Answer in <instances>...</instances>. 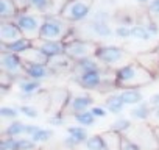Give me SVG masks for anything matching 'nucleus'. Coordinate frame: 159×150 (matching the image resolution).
<instances>
[{
  "label": "nucleus",
  "mask_w": 159,
  "mask_h": 150,
  "mask_svg": "<svg viewBox=\"0 0 159 150\" xmlns=\"http://www.w3.org/2000/svg\"><path fill=\"white\" fill-rule=\"evenodd\" d=\"M114 77H116V86L117 88L137 89L140 86H145V85L151 83L154 75L148 69H145L142 64L131 61L128 64L120 66L114 72Z\"/></svg>",
  "instance_id": "obj_1"
},
{
  "label": "nucleus",
  "mask_w": 159,
  "mask_h": 150,
  "mask_svg": "<svg viewBox=\"0 0 159 150\" xmlns=\"http://www.w3.org/2000/svg\"><path fill=\"white\" fill-rule=\"evenodd\" d=\"M66 55L75 63L88 56H95V52L98 49V44L94 41L81 39V38H73V39H66Z\"/></svg>",
  "instance_id": "obj_2"
},
{
  "label": "nucleus",
  "mask_w": 159,
  "mask_h": 150,
  "mask_svg": "<svg viewBox=\"0 0 159 150\" xmlns=\"http://www.w3.org/2000/svg\"><path fill=\"white\" fill-rule=\"evenodd\" d=\"M91 8L92 0H69L61 11V17L69 22H81L91 14Z\"/></svg>",
  "instance_id": "obj_3"
},
{
  "label": "nucleus",
  "mask_w": 159,
  "mask_h": 150,
  "mask_svg": "<svg viewBox=\"0 0 159 150\" xmlns=\"http://www.w3.org/2000/svg\"><path fill=\"white\" fill-rule=\"evenodd\" d=\"M67 38V28L66 24L61 19L45 16L42 19V27L39 33V39L45 41H64Z\"/></svg>",
  "instance_id": "obj_4"
},
{
  "label": "nucleus",
  "mask_w": 159,
  "mask_h": 150,
  "mask_svg": "<svg viewBox=\"0 0 159 150\" xmlns=\"http://www.w3.org/2000/svg\"><path fill=\"white\" fill-rule=\"evenodd\" d=\"M16 25L19 27V30L22 31L24 38H28L31 41L39 39V33H41V27H42V21L36 16L31 14L28 11L19 13V16L16 17Z\"/></svg>",
  "instance_id": "obj_5"
},
{
  "label": "nucleus",
  "mask_w": 159,
  "mask_h": 150,
  "mask_svg": "<svg viewBox=\"0 0 159 150\" xmlns=\"http://www.w3.org/2000/svg\"><path fill=\"white\" fill-rule=\"evenodd\" d=\"M126 136L133 139L142 150H159V142L156 139L154 130L151 127H136L131 128Z\"/></svg>",
  "instance_id": "obj_6"
},
{
  "label": "nucleus",
  "mask_w": 159,
  "mask_h": 150,
  "mask_svg": "<svg viewBox=\"0 0 159 150\" xmlns=\"http://www.w3.org/2000/svg\"><path fill=\"white\" fill-rule=\"evenodd\" d=\"M2 72L8 73L14 78H24L25 77V63L22 61L20 55L3 52L2 53Z\"/></svg>",
  "instance_id": "obj_7"
},
{
  "label": "nucleus",
  "mask_w": 159,
  "mask_h": 150,
  "mask_svg": "<svg viewBox=\"0 0 159 150\" xmlns=\"http://www.w3.org/2000/svg\"><path fill=\"white\" fill-rule=\"evenodd\" d=\"M125 56H126V52L117 45H98V49L95 52V58L108 67L122 63L125 59Z\"/></svg>",
  "instance_id": "obj_8"
},
{
  "label": "nucleus",
  "mask_w": 159,
  "mask_h": 150,
  "mask_svg": "<svg viewBox=\"0 0 159 150\" xmlns=\"http://www.w3.org/2000/svg\"><path fill=\"white\" fill-rule=\"evenodd\" d=\"M80 33H83L81 39H88L89 38H98V39H106L111 38L114 35V30L111 28L109 24L105 22H95V21H89L84 25H81L80 28Z\"/></svg>",
  "instance_id": "obj_9"
},
{
  "label": "nucleus",
  "mask_w": 159,
  "mask_h": 150,
  "mask_svg": "<svg viewBox=\"0 0 159 150\" xmlns=\"http://www.w3.org/2000/svg\"><path fill=\"white\" fill-rule=\"evenodd\" d=\"M75 82L84 89H100L102 91V88L106 82L105 70L98 69V70H92V72H86V73H80L75 77Z\"/></svg>",
  "instance_id": "obj_10"
},
{
  "label": "nucleus",
  "mask_w": 159,
  "mask_h": 150,
  "mask_svg": "<svg viewBox=\"0 0 159 150\" xmlns=\"http://www.w3.org/2000/svg\"><path fill=\"white\" fill-rule=\"evenodd\" d=\"M0 38H2V45L13 44L19 39L24 38L22 31L16 25L14 21H2V27H0Z\"/></svg>",
  "instance_id": "obj_11"
},
{
  "label": "nucleus",
  "mask_w": 159,
  "mask_h": 150,
  "mask_svg": "<svg viewBox=\"0 0 159 150\" xmlns=\"http://www.w3.org/2000/svg\"><path fill=\"white\" fill-rule=\"evenodd\" d=\"M53 75V70L48 67V64H41V63H25V77L42 82Z\"/></svg>",
  "instance_id": "obj_12"
},
{
  "label": "nucleus",
  "mask_w": 159,
  "mask_h": 150,
  "mask_svg": "<svg viewBox=\"0 0 159 150\" xmlns=\"http://www.w3.org/2000/svg\"><path fill=\"white\" fill-rule=\"evenodd\" d=\"M33 45L41 49L48 58L58 56L66 53V44L64 41H45V39H36L33 41Z\"/></svg>",
  "instance_id": "obj_13"
},
{
  "label": "nucleus",
  "mask_w": 159,
  "mask_h": 150,
  "mask_svg": "<svg viewBox=\"0 0 159 150\" xmlns=\"http://www.w3.org/2000/svg\"><path fill=\"white\" fill-rule=\"evenodd\" d=\"M69 94L62 89H56L53 92H50V111L52 114H62V111L66 110V106L69 105Z\"/></svg>",
  "instance_id": "obj_14"
},
{
  "label": "nucleus",
  "mask_w": 159,
  "mask_h": 150,
  "mask_svg": "<svg viewBox=\"0 0 159 150\" xmlns=\"http://www.w3.org/2000/svg\"><path fill=\"white\" fill-rule=\"evenodd\" d=\"M17 88H19V92H20V97L22 99H31L34 97L38 92H41L42 86H41V82H36V80H31L28 77H24L17 82Z\"/></svg>",
  "instance_id": "obj_15"
},
{
  "label": "nucleus",
  "mask_w": 159,
  "mask_h": 150,
  "mask_svg": "<svg viewBox=\"0 0 159 150\" xmlns=\"http://www.w3.org/2000/svg\"><path fill=\"white\" fill-rule=\"evenodd\" d=\"M92 103H94V99L89 94H78V96L70 99L69 110L75 116L78 113H83V111H88L89 108H92Z\"/></svg>",
  "instance_id": "obj_16"
},
{
  "label": "nucleus",
  "mask_w": 159,
  "mask_h": 150,
  "mask_svg": "<svg viewBox=\"0 0 159 150\" xmlns=\"http://www.w3.org/2000/svg\"><path fill=\"white\" fill-rule=\"evenodd\" d=\"M98 69H102V63L95 56H88V58H83V59L73 63V70H75L76 75L92 72V70H98Z\"/></svg>",
  "instance_id": "obj_17"
},
{
  "label": "nucleus",
  "mask_w": 159,
  "mask_h": 150,
  "mask_svg": "<svg viewBox=\"0 0 159 150\" xmlns=\"http://www.w3.org/2000/svg\"><path fill=\"white\" fill-rule=\"evenodd\" d=\"M48 67L53 70V73H59V72L73 69V61L66 53H62V55H58V56L50 58L48 59Z\"/></svg>",
  "instance_id": "obj_18"
},
{
  "label": "nucleus",
  "mask_w": 159,
  "mask_h": 150,
  "mask_svg": "<svg viewBox=\"0 0 159 150\" xmlns=\"http://www.w3.org/2000/svg\"><path fill=\"white\" fill-rule=\"evenodd\" d=\"M20 58L24 63H41V64H48V59H50L41 49H38L34 45L30 47L27 52H24L20 55Z\"/></svg>",
  "instance_id": "obj_19"
},
{
  "label": "nucleus",
  "mask_w": 159,
  "mask_h": 150,
  "mask_svg": "<svg viewBox=\"0 0 159 150\" xmlns=\"http://www.w3.org/2000/svg\"><path fill=\"white\" fill-rule=\"evenodd\" d=\"M0 16H2V21H16L19 10L14 0H0Z\"/></svg>",
  "instance_id": "obj_20"
},
{
  "label": "nucleus",
  "mask_w": 159,
  "mask_h": 150,
  "mask_svg": "<svg viewBox=\"0 0 159 150\" xmlns=\"http://www.w3.org/2000/svg\"><path fill=\"white\" fill-rule=\"evenodd\" d=\"M30 47H33V41L28 39V38H22L13 44H8V45H2L3 52H11V53H16V55H22L24 52H27Z\"/></svg>",
  "instance_id": "obj_21"
},
{
  "label": "nucleus",
  "mask_w": 159,
  "mask_h": 150,
  "mask_svg": "<svg viewBox=\"0 0 159 150\" xmlns=\"http://www.w3.org/2000/svg\"><path fill=\"white\" fill-rule=\"evenodd\" d=\"M151 110H153V106L150 105V102H140V103L134 105V108L129 111V114L136 120H148Z\"/></svg>",
  "instance_id": "obj_22"
},
{
  "label": "nucleus",
  "mask_w": 159,
  "mask_h": 150,
  "mask_svg": "<svg viewBox=\"0 0 159 150\" xmlns=\"http://www.w3.org/2000/svg\"><path fill=\"white\" fill-rule=\"evenodd\" d=\"M103 139H105V144H106V148L108 150H120L122 148V134L120 133H116L112 130H108L105 133H102Z\"/></svg>",
  "instance_id": "obj_23"
},
{
  "label": "nucleus",
  "mask_w": 159,
  "mask_h": 150,
  "mask_svg": "<svg viewBox=\"0 0 159 150\" xmlns=\"http://www.w3.org/2000/svg\"><path fill=\"white\" fill-rule=\"evenodd\" d=\"M105 108L109 113H112V114H120L123 111V108H125V103L120 99V94H111V96H108L106 100H105Z\"/></svg>",
  "instance_id": "obj_24"
},
{
  "label": "nucleus",
  "mask_w": 159,
  "mask_h": 150,
  "mask_svg": "<svg viewBox=\"0 0 159 150\" xmlns=\"http://www.w3.org/2000/svg\"><path fill=\"white\" fill-rule=\"evenodd\" d=\"M119 94H120V99L123 100L125 105H137V103L143 102L139 89H123Z\"/></svg>",
  "instance_id": "obj_25"
},
{
  "label": "nucleus",
  "mask_w": 159,
  "mask_h": 150,
  "mask_svg": "<svg viewBox=\"0 0 159 150\" xmlns=\"http://www.w3.org/2000/svg\"><path fill=\"white\" fill-rule=\"evenodd\" d=\"M67 134L72 136L78 144H84L89 139L88 130L84 127H67Z\"/></svg>",
  "instance_id": "obj_26"
},
{
  "label": "nucleus",
  "mask_w": 159,
  "mask_h": 150,
  "mask_svg": "<svg viewBox=\"0 0 159 150\" xmlns=\"http://www.w3.org/2000/svg\"><path fill=\"white\" fill-rule=\"evenodd\" d=\"M86 150H108L106 148V144H105V139L102 134H94V136H89V139L83 144Z\"/></svg>",
  "instance_id": "obj_27"
},
{
  "label": "nucleus",
  "mask_w": 159,
  "mask_h": 150,
  "mask_svg": "<svg viewBox=\"0 0 159 150\" xmlns=\"http://www.w3.org/2000/svg\"><path fill=\"white\" fill-rule=\"evenodd\" d=\"M131 38L136 39V41H150L151 39V35L148 33L147 27L142 25V24H134L131 27Z\"/></svg>",
  "instance_id": "obj_28"
},
{
  "label": "nucleus",
  "mask_w": 159,
  "mask_h": 150,
  "mask_svg": "<svg viewBox=\"0 0 159 150\" xmlns=\"http://www.w3.org/2000/svg\"><path fill=\"white\" fill-rule=\"evenodd\" d=\"M24 131H25V124H22V122H19V120H13V122L5 128L3 134H5V136H10V138H19V136L24 134Z\"/></svg>",
  "instance_id": "obj_29"
},
{
  "label": "nucleus",
  "mask_w": 159,
  "mask_h": 150,
  "mask_svg": "<svg viewBox=\"0 0 159 150\" xmlns=\"http://www.w3.org/2000/svg\"><path fill=\"white\" fill-rule=\"evenodd\" d=\"M73 119L76 120V124L83 125V127H92V125L95 124V119H97V117L91 113V110H88V111H83V113L75 114Z\"/></svg>",
  "instance_id": "obj_30"
},
{
  "label": "nucleus",
  "mask_w": 159,
  "mask_h": 150,
  "mask_svg": "<svg viewBox=\"0 0 159 150\" xmlns=\"http://www.w3.org/2000/svg\"><path fill=\"white\" fill-rule=\"evenodd\" d=\"M131 128H133L131 120H129V119H125V117H120V119L114 120V122H112V125H111V130H112V131H116V133H120V134L128 133Z\"/></svg>",
  "instance_id": "obj_31"
},
{
  "label": "nucleus",
  "mask_w": 159,
  "mask_h": 150,
  "mask_svg": "<svg viewBox=\"0 0 159 150\" xmlns=\"http://www.w3.org/2000/svg\"><path fill=\"white\" fill-rule=\"evenodd\" d=\"M52 136H53V131H52V130H48V128H41V127H39V130L31 136V139H33L36 144H41V142H47L48 139H52Z\"/></svg>",
  "instance_id": "obj_32"
},
{
  "label": "nucleus",
  "mask_w": 159,
  "mask_h": 150,
  "mask_svg": "<svg viewBox=\"0 0 159 150\" xmlns=\"http://www.w3.org/2000/svg\"><path fill=\"white\" fill-rule=\"evenodd\" d=\"M36 145L31 138H16V150H34Z\"/></svg>",
  "instance_id": "obj_33"
},
{
  "label": "nucleus",
  "mask_w": 159,
  "mask_h": 150,
  "mask_svg": "<svg viewBox=\"0 0 159 150\" xmlns=\"http://www.w3.org/2000/svg\"><path fill=\"white\" fill-rule=\"evenodd\" d=\"M30 8L41 11V13H48L50 11V5H52V0H28Z\"/></svg>",
  "instance_id": "obj_34"
},
{
  "label": "nucleus",
  "mask_w": 159,
  "mask_h": 150,
  "mask_svg": "<svg viewBox=\"0 0 159 150\" xmlns=\"http://www.w3.org/2000/svg\"><path fill=\"white\" fill-rule=\"evenodd\" d=\"M19 111H20V114H24L30 119H38L39 117V111L33 105H22V106H19Z\"/></svg>",
  "instance_id": "obj_35"
},
{
  "label": "nucleus",
  "mask_w": 159,
  "mask_h": 150,
  "mask_svg": "<svg viewBox=\"0 0 159 150\" xmlns=\"http://www.w3.org/2000/svg\"><path fill=\"white\" fill-rule=\"evenodd\" d=\"M112 19L111 13L106 11V10H98L94 13V16L91 17V21H95V22H105V24H109V21Z\"/></svg>",
  "instance_id": "obj_36"
},
{
  "label": "nucleus",
  "mask_w": 159,
  "mask_h": 150,
  "mask_svg": "<svg viewBox=\"0 0 159 150\" xmlns=\"http://www.w3.org/2000/svg\"><path fill=\"white\" fill-rule=\"evenodd\" d=\"M19 108H14V106H2V110H0V114H2L3 119H16L19 116Z\"/></svg>",
  "instance_id": "obj_37"
},
{
  "label": "nucleus",
  "mask_w": 159,
  "mask_h": 150,
  "mask_svg": "<svg viewBox=\"0 0 159 150\" xmlns=\"http://www.w3.org/2000/svg\"><path fill=\"white\" fill-rule=\"evenodd\" d=\"M114 35L120 39H126L131 38V27L129 25H117L114 28Z\"/></svg>",
  "instance_id": "obj_38"
},
{
  "label": "nucleus",
  "mask_w": 159,
  "mask_h": 150,
  "mask_svg": "<svg viewBox=\"0 0 159 150\" xmlns=\"http://www.w3.org/2000/svg\"><path fill=\"white\" fill-rule=\"evenodd\" d=\"M148 127L151 128H159V106H154L151 110V114L148 117Z\"/></svg>",
  "instance_id": "obj_39"
},
{
  "label": "nucleus",
  "mask_w": 159,
  "mask_h": 150,
  "mask_svg": "<svg viewBox=\"0 0 159 150\" xmlns=\"http://www.w3.org/2000/svg\"><path fill=\"white\" fill-rule=\"evenodd\" d=\"M0 150H16V138L5 136L0 142Z\"/></svg>",
  "instance_id": "obj_40"
},
{
  "label": "nucleus",
  "mask_w": 159,
  "mask_h": 150,
  "mask_svg": "<svg viewBox=\"0 0 159 150\" xmlns=\"http://www.w3.org/2000/svg\"><path fill=\"white\" fill-rule=\"evenodd\" d=\"M120 150H142L133 139H129L128 136H123L122 138V148Z\"/></svg>",
  "instance_id": "obj_41"
},
{
  "label": "nucleus",
  "mask_w": 159,
  "mask_h": 150,
  "mask_svg": "<svg viewBox=\"0 0 159 150\" xmlns=\"http://www.w3.org/2000/svg\"><path fill=\"white\" fill-rule=\"evenodd\" d=\"M139 24H140V22H139ZM142 25H145V27H147V30H148V33L151 35V38H154V36H157V35H159V27L151 21V17H148V19H147V22H143Z\"/></svg>",
  "instance_id": "obj_42"
},
{
  "label": "nucleus",
  "mask_w": 159,
  "mask_h": 150,
  "mask_svg": "<svg viewBox=\"0 0 159 150\" xmlns=\"http://www.w3.org/2000/svg\"><path fill=\"white\" fill-rule=\"evenodd\" d=\"M148 13H150V17L159 19V0H151L148 3Z\"/></svg>",
  "instance_id": "obj_43"
},
{
  "label": "nucleus",
  "mask_w": 159,
  "mask_h": 150,
  "mask_svg": "<svg viewBox=\"0 0 159 150\" xmlns=\"http://www.w3.org/2000/svg\"><path fill=\"white\" fill-rule=\"evenodd\" d=\"M91 113H92L97 119H103V117L108 116V110H106L105 106H92V108H91Z\"/></svg>",
  "instance_id": "obj_44"
},
{
  "label": "nucleus",
  "mask_w": 159,
  "mask_h": 150,
  "mask_svg": "<svg viewBox=\"0 0 159 150\" xmlns=\"http://www.w3.org/2000/svg\"><path fill=\"white\" fill-rule=\"evenodd\" d=\"M48 124L53 125V127H59V125L64 124V116L62 114H52L48 117Z\"/></svg>",
  "instance_id": "obj_45"
},
{
  "label": "nucleus",
  "mask_w": 159,
  "mask_h": 150,
  "mask_svg": "<svg viewBox=\"0 0 159 150\" xmlns=\"http://www.w3.org/2000/svg\"><path fill=\"white\" fill-rule=\"evenodd\" d=\"M62 144H64V147H66V148H76V147L80 145V144H78L72 136H69V134H67V138L62 141Z\"/></svg>",
  "instance_id": "obj_46"
},
{
  "label": "nucleus",
  "mask_w": 159,
  "mask_h": 150,
  "mask_svg": "<svg viewBox=\"0 0 159 150\" xmlns=\"http://www.w3.org/2000/svg\"><path fill=\"white\" fill-rule=\"evenodd\" d=\"M38 130H39V127H38V125H25V131H24V134H25L27 138H31Z\"/></svg>",
  "instance_id": "obj_47"
},
{
  "label": "nucleus",
  "mask_w": 159,
  "mask_h": 150,
  "mask_svg": "<svg viewBox=\"0 0 159 150\" xmlns=\"http://www.w3.org/2000/svg\"><path fill=\"white\" fill-rule=\"evenodd\" d=\"M150 105L154 108V106H159V92H156V94H153L151 97H150Z\"/></svg>",
  "instance_id": "obj_48"
},
{
  "label": "nucleus",
  "mask_w": 159,
  "mask_h": 150,
  "mask_svg": "<svg viewBox=\"0 0 159 150\" xmlns=\"http://www.w3.org/2000/svg\"><path fill=\"white\" fill-rule=\"evenodd\" d=\"M154 130V134H156V139H157V142H159V128H153Z\"/></svg>",
  "instance_id": "obj_49"
},
{
  "label": "nucleus",
  "mask_w": 159,
  "mask_h": 150,
  "mask_svg": "<svg viewBox=\"0 0 159 150\" xmlns=\"http://www.w3.org/2000/svg\"><path fill=\"white\" fill-rule=\"evenodd\" d=\"M136 2H139V3H150L151 0H136Z\"/></svg>",
  "instance_id": "obj_50"
},
{
  "label": "nucleus",
  "mask_w": 159,
  "mask_h": 150,
  "mask_svg": "<svg viewBox=\"0 0 159 150\" xmlns=\"http://www.w3.org/2000/svg\"><path fill=\"white\" fill-rule=\"evenodd\" d=\"M156 52H157V55H159V47H157V49H156Z\"/></svg>",
  "instance_id": "obj_51"
}]
</instances>
